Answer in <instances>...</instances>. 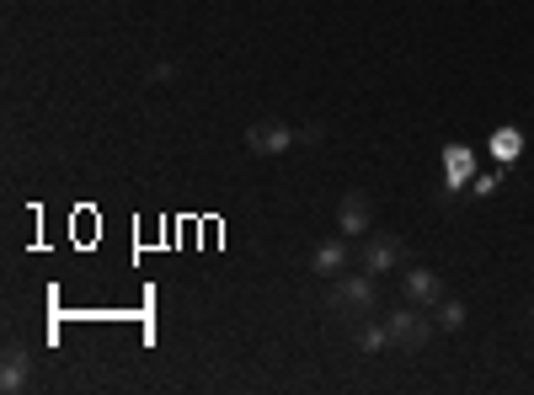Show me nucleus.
<instances>
[{
    "label": "nucleus",
    "mask_w": 534,
    "mask_h": 395,
    "mask_svg": "<svg viewBox=\"0 0 534 395\" xmlns=\"http://www.w3.org/2000/svg\"><path fill=\"white\" fill-rule=\"evenodd\" d=\"M374 305H380V278H374V273H342V278H332L326 310H337V315H374Z\"/></svg>",
    "instance_id": "obj_1"
},
{
    "label": "nucleus",
    "mask_w": 534,
    "mask_h": 395,
    "mask_svg": "<svg viewBox=\"0 0 534 395\" xmlns=\"http://www.w3.org/2000/svg\"><path fill=\"white\" fill-rule=\"evenodd\" d=\"M385 326H390V347H396V353H422V347L433 342V331H438V321H428V315H422V305L390 310Z\"/></svg>",
    "instance_id": "obj_2"
},
{
    "label": "nucleus",
    "mask_w": 534,
    "mask_h": 395,
    "mask_svg": "<svg viewBox=\"0 0 534 395\" xmlns=\"http://www.w3.org/2000/svg\"><path fill=\"white\" fill-rule=\"evenodd\" d=\"M406 257V246L396 241V235H385V230H369L364 235V251H358V267H364V273H390V267H396Z\"/></svg>",
    "instance_id": "obj_3"
},
{
    "label": "nucleus",
    "mask_w": 534,
    "mask_h": 395,
    "mask_svg": "<svg viewBox=\"0 0 534 395\" xmlns=\"http://www.w3.org/2000/svg\"><path fill=\"white\" fill-rule=\"evenodd\" d=\"M289 145H300V134H294L289 123L267 118V123H251V129H246V150L251 155H284Z\"/></svg>",
    "instance_id": "obj_4"
},
{
    "label": "nucleus",
    "mask_w": 534,
    "mask_h": 395,
    "mask_svg": "<svg viewBox=\"0 0 534 395\" xmlns=\"http://www.w3.org/2000/svg\"><path fill=\"white\" fill-rule=\"evenodd\" d=\"M337 230L348 235V241L369 235V230H374V203H369L364 193H342V203H337Z\"/></svg>",
    "instance_id": "obj_5"
},
{
    "label": "nucleus",
    "mask_w": 534,
    "mask_h": 395,
    "mask_svg": "<svg viewBox=\"0 0 534 395\" xmlns=\"http://www.w3.org/2000/svg\"><path fill=\"white\" fill-rule=\"evenodd\" d=\"M401 289H406V299H412V305L433 310L438 299H444V278H438L433 267H412V273H401Z\"/></svg>",
    "instance_id": "obj_6"
},
{
    "label": "nucleus",
    "mask_w": 534,
    "mask_h": 395,
    "mask_svg": "<svg viewBox=\"0 0 534 395\" xmlns=\"http://www.w3.org/2000/svg\"><path fill=\"white\" fill-rule=\"evenodd\" d=\"M348 267H353L348 235H342V241H321V246H316V257H310V273H321V278H342Z\"/></svg>",
    "instance_id": "obj_7"
},
{
    "label": "nucleus",
    "mask_w": 534,
    "mask_h": 395,
    "mask_svg": "<svg viewBox=\"0 0 534 395\" xmlns=\"http://www.w3.org/2000/svg\"><path fill=\"white\" fill-rule=\"evenodd\" d=\"M27 374H33V353H27L22 342H11V347H6V363H0V390L17 395V390L27 385Z\"/></svg>",
    "instance_id": "obj_8"
},
{
    "label": "nucleus",
    "mask_w": 534,
    "mask_h": 395,
    "mask_svg": "<svg viewBox=\"0 0 534 395\" xmlns=\"http://www.w3.org/2000/svg\"><path fill=\"white\" fill-rule=\"evenodd\" d=\"M433 310H438V315H433L438 331H460V326H465V305H460V299H449V294H444Z\"/></svg>",
    "instance_id": "obj_9"
},
{
    "label": "nucleus",
    "mask_w": 534,
    "mask_h": 395,
    "mask_svg": "<svg viewBox=\"0 0 534 395\" xmlns=\"http://www.w3.org/2000/svg\"><path fill=\"white\" fill-rule=\"evenodd\" d=\"M358 347H364V353H385V347H390V326L385 321H369L364 331H358Z\"/></svg>",
    "instance_id": "obj_10"
},
{
    "label": "nucleus",
    "mask_w": 534,
    "mask_h": 395,
    "mask_svg": "<svg viewBox=\"0 0 534 395\" xmlns=\"http://www.w3.org/2000/svg\"><path fill=\"white\" fill-rule=\"evenodd\" d=\"M470 177V155L465 150H449V187H460Z\"/></svg>",
    "instance_id": "obj_11"
},
{
    "label": "nucleus",
    "mask_w": 534,
    "mask_h": 395,
    "mask_svg": "<svg viewBox=\"0 0 534 395\" xmlns=\"http://www.w3.org/2000/svg\"><path fill=\"white\" fill-rule=\"evenodd\" d=\"M492 150H497V155H508V161H513V155H518V134H513V129H502V134L492 139Z\"/></svg>",
    "instance_id": "obj_12"
}]
</instances>
